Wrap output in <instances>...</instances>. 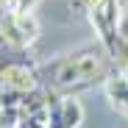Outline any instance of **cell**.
Returning <instances> with one entry per match:
<instances>
[{
  "instance_id": "6da1fadb",
  "label": "cell",
  "mask_w": 128,
  "mask_h": 128,
  "mask_svg": "<svg viewBox=\"0 0 128 128\" xmlns=\"http://www.w3.org/2000/svg\"><path fill=\"white\" fill-rule=\"evenodd\" d=\"M106 48H84L75 50L70 56H61L53 58L48 64H42V78H45L50 86L61 89V92H72V89H84V86H92L95 81L109 75V64H106ZM112 58V56H109Z\"/></svg>"
},
{
  "instance_id": "7a4b0ae2",
  "label": "cell",
  "mask_w": 128,
  "mask_h": 128,
  "mask_svg": "<svg viewBox=\"0 0 128 128\" xmlns=\"http://www.w3.org/2000/svg\"><path fill=\"white\" fill-rule=\"evenodd\" d=\"M89 20L100 36V45L106 48V53L112 56V50L117 48V22H120V3L117 0H98V6L89 8Z\"/></svg>"
},
{
  "instance_id": "3957f363",
  "label": "cell",
  "mask_w": 128,
  "mask_h": 128,
  "mask_svg": "<svg viewBox=\"0 0 128 128\" xmlns=\"http://www.w3.org/2000/svg\"><path fill=\"white\" fill-rule=\"evenodd\" d=\"M81 120H84V109L75 98H67V100L56 103L48 112V128H78Z\"/></svg>"
},
{
  "instance_id": "277c9868",
  "label": "cell",
  "mask_w": 128,
  "mask_h": 128,
  "mask_svg": "<svg viewBox=\"0 0 128 128\" xmlns=\"http://www.w3.org/2000/svg\"><path fill=\"white\" fill-rule=\"evenodd\" d=\"M0 84L25 95V92H34L36 89V72L28 70L25 64H6V67L0 70Z\"/></svg>"
},
{
  "instance_id": "5b68a950",
  "label": "cell",
  "mask_w": 128,
  "mask_h": 128,
  "mask_svg": "<svg viewBox=\"0 0 128 128\" xmlns=\"http://www.w3.org/2000/svg\"><path fill=\"white\" fill-rule=\"evenodd\" d=\"M14 22H17L20 34H22L25 45H31V42L39 36V20L34 17V11H14Z\"/></svg>"
},
{
  "instance_id": "8992f818",
  "label": "cell",
  "mask_w": 128,
  "mask_h": 128,
  "mask_svg": "<svg viewBox=\"0 0 128 128\" xmlns=\"http://www.w3.org/2000/svg\"><path fill=\"white\" fill-rule=\"evenodd\" d=\"M36 3H39V0H20V3H17L11 11H34V8H36Z\"/></svg>"
},
{
  "instance_id": "52a82bcc",
  "label": "cell",
  "mask_w": 128,
  "mask_h": 128,
  "mask_svg": "<svg viewBox=\"0 0 128 128\" xmlns=\"http://www.w3.org/2000/svg\"><path fill=\"white\" fill-rule=\"evenodd\" d=\"M122 114H125V117H128V109H125V112H122Z\"/></svg>"
}]
</instances>
